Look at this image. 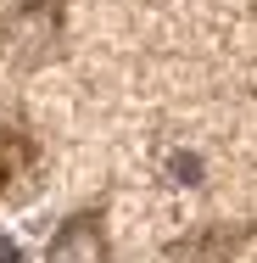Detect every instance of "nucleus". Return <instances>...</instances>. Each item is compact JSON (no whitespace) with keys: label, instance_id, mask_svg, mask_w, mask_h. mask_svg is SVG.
<instances>
[{"label":"nucleus","instance_id":"nucleus-2","mask_svg":"<svg viewBox=\"0 0 257 263\" xmlns=\"http://www.w3.org/2000/svg\"><path fill=\"white\" fill-rule=\"evenodd\" d=\"M246 235H252V230H235V235H229V230H212V235H196V241H179L168 258L173 263H212V258H224V252H235Z\"/></svg>","mask_w":257,"mask_h":263},{"label":"nucleus","instance_id":"nucleus-3","mask_svg":"<svg viewBox=\"0 0 257 263\" xmlns=\"http://www.w3.org/2000/svg\"><path fill=\"white\" fill-rule=\"evenodd\" d=\"M0 263H17V247H11V235L0 230Z\"/></svg>","mask_w":257,"mask_h":263},{"label":"nucleus","instance_id":"nucleus-1","mask_svg":"<svg viewBox=\"0 0 257 263\" xmlns=\"http://www.w3.org/2000/svg\"><path fill=\"white\" fill-rule=\"evenodd\" d=\"M45 263H106V241H101V230H95L90 218H73V224H67V230L51 241Z\"/></svg>","mask_w":257,"mask_h":263}]
</instances>
